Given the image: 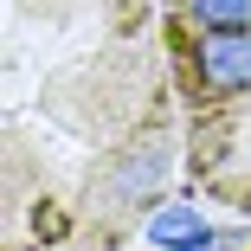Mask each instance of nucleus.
<instances>
[{
	"instance_id": "f257e3e1",
	"label": "nucleus",
	"mask_w": 251,
	"mask_h": 251,
	"mask_svg": "<svg viewBox=\"0 0 251 251\" xmlns=\"http://www.w3.org/2000/svg\"><path fill=\"white\" fill-rule=\"evenodd\" d=\"M174 161L155 0H0V251H129Z\"/></svg>"
},
{
	"instance_id": "f03ea898",
	"label": "nucleus",
	"mask_w": 251,
	"mask_h": 251,
	"mask_svg": "<svg viewBox=\"0 0 251 251\" xmlns=\"http://www.w3.org/2000/svg\"><path fill=\"white\" fill-rule=\"evenodd\" d=\"M187 123V180L251 213V0H155Z\"/></svg>"
}]
</instances>
